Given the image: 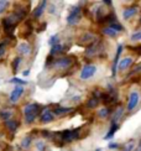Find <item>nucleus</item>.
Returning <instances> with one entry per match:
<instances>
[{
    "instance_id": "f257e3e1",
    "label": "nucleus",
    "mask_w": 141,
    "mask_h": 151,
    "mask_svg": "<svg viewBox=\"0 0 141 151\" xmlns=\"http://www.w3.org/2000/svg\"><path fill=\"white\" fill-rule=\"evenodd\" d=\"M38 111H40V105L36 104V103H30L27 105H25L24 115H25V120H26L27 124H31V123L35 122Z\"/></svg>"
},
{
    "instance_id": "f03ea898",
    "label": "nucleus",
    "mask_w": 141,
    "mask_h": 151,
    "mask_svg": "<svg viewBox=\"0 0 141 151\" xmlns=\"http://www.w3.org/2000/svg\"><path fill=\"white\" fill-rule=\"evenodd\" d=\"M74 61L76 58L73 56H65V57H61L55 61V67L60 68V70H66V68H69L72 65H74Z\"/></svg>"
},
{
    "instance_id": "7ed1b4c3",
    "label": "nucleus",
    "mask_w": 141,
    "mask_h": 151,
    "mask_svg": "<svg viewBox=\"0 0 141 151\" xmlns=\"http://www.w3.org/2000/svg\"><path fill=\"white\" fill-rule=\"evenodd\" d=\"M97 72V66L95 65H86L84 67L82 68L81 74H79V78L82 81H87V79H91L93 76Z\"/></svg>"
},
{
    "instance_id": "20e7f679",
    "label": "nucleus",
    "mask_w": 141,
    "mask_h": 151,
    "mask_svg": "<svg viewBox=\"0 0 141 151\" xmlns=\"http://www.w3.org/2000/svg\"><path fill=\"white\" fill-rule=\"evenodd\" d=\"M101 51V42L95 41L93 42L91 46H88L86 50V57H94Z\"/></svg>"
},
{
    "instance_id": "39448f33",
    "label": "nucleus",
    "mask_w": 141,
    "mask_h": 151,
    "mask_svg": "<svg viewBox=\"0 0 141 151\" xmlns=\"http://www.w3.org/2000/svg\"><path fill=\"white\" fill-rule=\"evenodd\" d=\"M139 100H140V94H139V92H136V91L131 92L130 96H129V102H127V106H126L127 110L131 111V110L135 109L136 105L139 104Z\"/></svg>"
},
{
    "instance_id": "423d86ee",
    "label": "nucleus",
    "mask_w": 141,
    "mask_h": 151,
    "mask_svg": "<svg viewBox=\"0 0 141 151\" xmlns=\"http://www.w3.org/2000/svg\"><path fill=\"white\" fill-rule=\"evenodd\" d=\"M121 52H123V45H119L118 50H117V53H115V57H114L113 66H112V76H113V77L117 76V68L119 67V58H120Z\"/></svg>"
},
{
    "instance_id": "0eeeda50",
    "label": "nucleus",
    "mask_w": 141,
    "mask_h": 151,
    "mask_svg": "<svg viewBox=\"0 0 141 151\" xmlns=\"http://www.w3.org/2000/svg\"><path fill=\"white\" fill-rule=\"evenodd\" d=\"M22 93H24V87L22 86H16L14 89H12V92L10 93V100L12 103H16L17 100L21 98Z\"/></svg>"
},
{
    "instance_id": "6e6552de",
    "label": "nucleus",
    "mask_w": 141,
    "mask_h": 151,
    "mask_svg": "<svg viewBox=\"0 0 141 151\" xmlns=\"http://www.w3.org/2000/svg\"><path fill=\"white\" fill-rule=\"evenodd\" d=\"M53 115H55L53 111H51L50 108H45L43 111L40 114V122L43 123V124L52 122V120H53Z\"/></svg>"
},
{
    "instance_id": "1a4fd4ad",
    "label": "nucleus",
    "mask_w": 141,
    "mask_h": 151,
    "mask_svg": "<svg viewBox=\"0 0 141 151\" xmlns=\"http://www.w3.org/2000/svg\"><path fill=\"white\" fill-rule=\"evenodd\" d=\"M95 41H97V40H95V36L93 35V34H84V35H83L82 37H81V40H79V43H81V45L82 46H91L92 45V43L93 42H95Z\"/></svg>"
},
{
    "instance_id": "9d476101",
    "label": "nucleus",
    "mask_w": 141,
    "mask_h": 151,
    "mask_svg": "<svg viewBox=\"0 0 141 151\" xmlns=\"http://www.w3.org/2000/svg\"><path fill=\"white\" fill-rule=\"evenodd\" d=\"M137 6L136 5H132V6H127V8L123 11V16L125 20H127V19H130L134 15H136V12H137Z\"/></svg>"
},
{
    "instance_id": "9b49d317",
    "label": "nucleus",
    "mask_w": 141,
    "mask_h": 151,
    "mask_svg": "<svg viewBox=\"0 0 141 151\" xmlns=\"http://www.w3.org/2000/svg\"><path fill=\"white\" fill-rule=\"evenodd\" d=\"M60 136H61V140L63 142H70L72 140H74L73 130H63V131L60 133Z\"/></svg>"
},
{
    "instance_id": "f8f14e48",
    "label": "nucleus",
    "mask_w": 141,
    "mask_h": 151,
    "mask_svg": "<svg viewBox=\"0 0 141 151\" xmlns=\"http://www.w3.org/2000/svg\"><path fill=\"white\" fill-rule=\"evenodd\" d=\"M17 52L21 56H29L31 53V46L26 42H22L17 46Z\"/></svg>"
},
{
    "instance_id": "ddd939ff",
    "label": "nucleus",
    "mask_w": 141,
    "mask_h": 151,
    "mask_svg": "<svg viewBox=\"0 0 141 151\" xmlns=\"http://www.w3.org/2000/svg\"><path fill=\"white\" fill-rule=\"evenodd\" d=\"M132 62H134V60L131 58V57H126V58H123L120 62H119V71H125V70H127L131 65H132Z\"/></svg>"
},
{
    "instance_id": "4468645a",
    "label": "nucleus",
    "mask_w": 141,
    "mask_h": 151,
    "mask_svg": "<svg viewBox=\"0 0 141 151\" xmlns=\"http://www.w3.org/2000/svg\"><path fill=\"white\" fill-rule=\"evenodd\" d=\"M46 1H41L40 4L37 5V8L34 10V12H32V16H34V19H38L41 15H42V12H43V10H45V6H46Z\"/></svg>"
},
{
    "instance_id": "2eb2a0df",
    "label": "nucleus",
    "mask_w": 141,
    "mask_h": 151,
    "mask_svg": "<svg viewBox=\"0 0 141 151\" xmlns=\"http://www.w3.org/2000/svg\"><path fill=\"white\" fill-rule=\"evenodd\" d=\"M119 129V125L118 123H115V122H112V125H110V129H109L108 131V134L104 136V139L105 140H109V139H112V137L114 136V134L117 133V130Z\"/></svg>"
},
{
    "instance_id": "dca6fc26",
    "label": "nucleus",
    "mask_w": 141,
    "mask_h": 151,
    "mask_svg": "<svg viewBox=\"0 0 141 151\" xmlns=\"http://www.w3.org/2000/svg\"><path fill=\"white\" fill-rule=\"evenodd\" d=\"M82 15H73V14H69L67 16V24L69 25V26H76L77 24L79 22Z\"/></svg>"
},
{
    "instance_id": "f3484780",
    "label": "nucleus",
    "mask_w": 141,
    "mask_h": 151,
    "mask_svg": "<svg viewBox=\"0 0 141 151\" xmlns=\"http://www.w3.org/2000/svg\"><path fill=\"white\" fill-rule=\"evenodd\" d=\"M5 125H6V128H8L12 134L15 133V131L17 130V128H19V122H16V120H8L5 123Z\"/></svg>"
},
{
    "instance_id": "a211bd4d",
    "label": "nucleus",
    "mask_w": 141,
    "mask_h": 151,
    "mask_svg": "<svg viewBox=\"0 0 141 151\" xmlns=\"http://www.w3.org/2000/svg\"><path fill=\"white\" fill-rule=\"evenodd\" d=\"M20 62H21V57L20 56H17V57L14 58V61H12V63H11V68H12V73L16 74L17 73V68L19 66H20Z\"/></svg>"
},
{
    "instance_id": "6ab92c4d",
    "label": "nucleus",
    "mask_w": 141,
    "mask_h": 151,
    "mask_svg": "<svg viewBox=\"0 0 141 151\" xmlns=\"http://www.w3.org/2000/svg\"><path fill=\"white\" fill-rule=\"evenodd\" d=\"M72 111V108H62V106H57V108L53 110V114L55 115H63L66 113Z\"/></svg>"
},
{
    "instance_id": "aec40b11",
    "label": "nucleus",
    "mask_w": 141,
    "mask_h": 151,
    "mask_svg": "<svg viewBox=\"0 0 141 151\" xmlns=\"http://www.w3.org/2000/svg\"><path fill=\"white\" fill-rule=\"evenodd\" d=\"M99 100L100 99H98V98H91L87 102V108H89V109H93V108H97L98 106V104H99Z\"/></svg>"
},
{
    "instance_id": "412c9836",
    "label": "nucleus",
    "mask_w": 141,
    "mask_h": 151,
    "mask_svg": "<svg viewBox=\"0 0 141 151\" xmlns=\"http://www.w3.org/2000/svg\"><path fill=\"white\" fill-rule=\"evenodd\" d=\"M63 50H65V47H63V46L61 45V43H58V45H56V46H53V47H51L50 55H51V56H53V57H55V55H56V53L62 52Z\"/></svg>"
},
{
    "instance_id": "4be33fe9",
    "label": "nucleus",
    "mask_w": 141,
    "mask_h": 151,
    "mask_svg": "<svg viewBox=\"0 0 141 151\" xmlns=\"http://www.w3.org/2000/svg\"><path fill=\"white\" fill-rule=\"evenodd\" d=\"M60 43V36L58 35H53V36H51L50 37V40H48V45L51 47H53L56 45H58Z\"/></svg>"
},
{
    "instance_id": "5701e85b",
    "label": "nucleus",
    "mask_w": 141,
    "mask_h": 151,
    "mask_svg": "<svg viewBox=\"0 0 141 151\" xmlns=\"http://www.w3.org/2000/svg\"><path fill=\"white\" fill-rule=\"evenodd\" d=\"M123 113H124V109L121 108V106H119L118 110L114 113V116H113V120L112 122H115V123H118V120L121 118V115H123Z\"/></svg>"
},
{
    "instance_id": "b1692460",
    "label": "nucleus",
    "mask_w": 141,
    "mask_h": 151,
    "mask_svg": "<svg viewBox=\"0 0 141 151\" xmlns=\"http://www.w3.org/2000/svg\"><path fill=\"white\" fill-rule=\"evenodd\" d=\"M109 27L113 29L114 31H117V32H119V31H124V26L121 24H119L118 21L117 22H113L112 25H109Z\"/></svg>"
},
{
    "instance_id": "393cba45",
    "label": "nucleus",
    "mask_w": 141,
    "mask_h": 151,
    "mask_svg": "<svg viewBox=\"0 0 141 151\" xmlns=\"http://www.w3.org/2000/svg\"><path fill=\"white\" fill-rule=\"evenodd\" d=\"M110 113H112V109H110V108H106V106H105V108L100 109V110L98 111V115H99L100 118H106L109 114H110Z\"/></svg>"
},
{
    "instance_id": "a878e982",
    "label": "nucleus",
    "mask_w": 141,
    "mask_h": 151,
    "mask_svg": "<svg viewBox=\"0 0 141 151\" xmlns=\"http://www.w3.org/2000/svg\"><path fill=\"white\" fill-rule=\"evenodd\" d=\"M103 34L104 35H106V36H110V37H115V36H117V31H114L113 29H110V27H105L104 30H103Z\"/></svg>"
},
{
    "instance_id": "bb28decb",
    "label": "nucleus",
    "mask_w": 141,
    "mask_h": 151,
    "mask_svg": "<svg viewBox=\"0 0 141 151\" xmlns=\"http://www.w3.org/2000/svg\"><path fill=\"white\" fill-rule=\"evenodd\" d=\"M11 114H12L11 110H1V111H0V118L8 122V120H9V118L11 116Z\"/></svg>"
},
{
    "instance_id": "cd10ccee",
    "label": "nucleus",
    "mask_w": 141,
    "mask_h": 151,
    "mask_svg": "<svg viewBox=\"0 0 141 151\" xmlns=\"http://www.w3.org/2000/svg\"><path fill=\"white\" fill-rule=\"evenodd\" d=\"M31 145V136H26V137H24L22 141H21V146L24 149H29Z\"/></svg>"
},
{
    "instance_id": "c85d7f7f",
    "label": "nucleus",
    "mask_w": 141,
    "mask_h": 151,
    "mask_svg": "<svg viewBox=\"0 0 141 151\" xmlns=\"http://www.w3.org/2000/svg\"><path fill=\"white\" fill-rule=\"evenodd\" d=\"M81 11H82V8L79 5H74L70 8V11L69 14H73V15H81Z\"/></svg>"
},
{
    "instance_id": "c756f323",
    "label": "nucleus",
    "mask_w": 141,
    "mask_h": 151,
    "mask_svg": "<svg viewBox=\"0 0 141 151\" xmlns=\"http://www.w3.org/2000/svg\"><path fill=\"white\" fill-rule=\"evenodd\" d=\"M9 82H10V83H17V86H24V84H26V82H25L24 79H20V78H17V77L11 78Z\"/></svg>"
},
{
    "instance_id": "7c9ffc66",
    "label": "nucleus",
    "mask_w": 141,
    "mask_h": 151,
    "mask_svg": "<svg viewBox=\"0 0 141 151\" xmlns=\"http://www.w3.org/2000/svg\"><path fill=\"white\" fill-rule=\"evenodd\" d=\"M6 42L9 43V40H8V41H3V42H0V58H1L3 56L5 55V46H6Z\"/></svg>"
},
{
    "instance_id": "2f4dec72",
    "label": "nucleus",
    "mask_w": 141,
    "mask_h": 151,
    "mask_svg": "<svg viewBox=\"0 0 141 151\" xmlns=\"http://www.w3.org/2000/svg\"><path fill=\"white\" fill-rule=\"evenodd\" d=\"M36 149L38 151H45L46 150V144H45V141H37L36 142Z\"/></svg>"
},
{
    "instance_id": "473e14b6",
    "label": "nucleus",
    "mask_w": 141,
    "mask_h": 151,
    "mask_svg": "<svg viewBox=\"0 0 141 151\" xmlns=\"http://www.w3.org/2000/svg\"><path fill=\"white\" fill-rule=\"evenodd\" d=\"M137 73H141V62H140V63H137L135 67H134V70L130 72V76L137 74Z\"/></svg>"
},
{
    "instance_id": "72a5a7b5",
    "label": "nucleus",
    "mask_w": 141,
    "mask_h": 151,
    "mask_svg": "<svg viewBox=\"0 0 141 151\" xmlns=\"http://www.w3.org/2000/svg\"><path fill=\"white\" fill-rule=\"evenodd\" d=\"M9 6V3L8 1H4V0H1L0 1V14H3V12L5 11V9Z\"/></svg>"
},
{
    "instance_id": "f704fd0d",
    "label": "nucleus",
    "mask_w": 141,
    "mask_h": 151,
    "mask_svg": "<svg viewBox=\"0 0 141 151\" xmlns=\"http://www.w3.org/2000/svg\"><path fill=\"white\" fill-rule=\"evenodd\" d=\"M130 39H131V41H140L141 40V31H137V32L131 35Z\"/></svg>"
},
{
    "instance_id": "c9c22d12",
    "label": "nucleus",
    "mask_w": 141,
    "mask_h": 151,
    "mask_svg": "<svg viewBox=\"0 0 141 151\" xmlns=\"http://www.w3.org/2000/svg\"><path fill=\"white\" fill-rule=\"evenodd\" d=\"M55 61H56V60H53V56H51V55H48V57L46 58V66L51 67V66H52V65H55Z\"/></svg>"
},
{
    "instance_id": "e433bc0d",
    "label": "nucleus",
    "mask_w": 141,
    "mask_h": 151,
    "mask_svg": "<svg viewBox=\"0 0 141 151\" xmlns=\"http://www.w3.org/2000/svg\"><path fill=\"white\" fill-rule=\"evenodd\" d=\"M119 147V144L117 142H110L109 144V149H118Z\"/></svg>"
},
{
    "instance_id": "4c0bfd02",
    "label": "nucleus",
    "mask_w": 141,
    "mask_h": 151,
    "mask_svg": "<svg viewBox=\"0 0 141 151\" xmlns=\"http://www.w3.org/2000/svg\"><path fill=\"white\" fill-rule=\"evenodd\" d=\"M29 74H30V70H26V71H24V72H22V76H25V77H27Z\"/></svg>"
},
{
    "instance_id": "58836bf2",
    "label": "nucleus",
    "mask_w": 141,
    "mask_h": 151,
    "mask_svg": "<svg viewBox=\"0 0 141 151\" xmlns=\"http://www.w3.org/2000/svg\"><path fill=\"white\" fill-rule=\"evenodd\" d=\"M104 4H105V5H108V6H110L113 3L110 1V0H104Z\"/></svg>"
},
{
    "instance_id": "ea45409f",
    "label": "nucleus",
    "mask_w": 141,
    "mask_h": 151,
    "mask_svg": "<svg viewBox=\"0 0 141 151\" xmlns=\"http://www.w3.org/2000/svg\"><path fill=\"white\" fill-rule=\"evenodd\" d=\"M137 151H141V141H140V144H139V149H137Z\"/></svg>"
},
{
    "instance_id": "a19ab883",
    "label": "nucleus",
    "mask_w": 141,
    "mask_h": 151,
    "mask_svg": "<svg viewBox=\"0 0 141 151\" xmlns=\"http://www.w3.org/2000/svg\"><path fill=\"white\" fill-rule=\"evenodd\" d=\"M140 24H141V17H140Z\"/></svg>"
}]
</instances>
